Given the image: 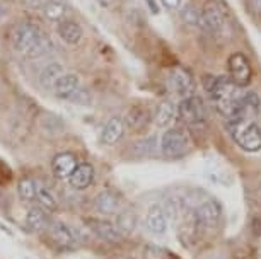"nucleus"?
<instances>
[{
    "mask_svg": "<svg viewBox=\"0 0 261 259\" xmlns=\"http://www.w3.org/2000/svg\"><path fill=\"white\" fill-rule=\"evenodd\" d=\"M230 135L244 152L256 154L261 150V128L253 120H232L229 121Z\"/></svg>",
    "mask_w": 261,
    "mask_h": 259,
    "instance_id": "nucleus-1",
    "label": "nucleus"
},
{
    "mask_svg": "<svg viewBox=\"0 0 261 259\" xmlns=\"http://www.w3.org/2000/svg\"><path fill=\"white\" fill-rule=\"evenodd\" d=\"M43 36H45V33L41 31L38 24L24 21L17 24L16 29L12 31V46L17 53L28 56V53L38 45Z\"/></svg>",
    "mask_w": 261,
    "mask_h": 259,
    "instance_id": "nucleus-2",
    "label": "nucleus"
},
{
    "mask_svg": "<svg viewBox=\"0 0 261 259\" xmlns=\"http://www.w3.org/2000/svg\"><path fill=\"white\" fill-rule=\"evenodd\" d=\"M159 147H161V152L164 157L178 159V157H183V155L188 152L190 138H188V135H186L185 130L167 128L161 136Z\"/></svg>",
    "mask_w": 261,
    "mask_h": 259,
    "instance_id": "nucleus-3",
    "label": "nucleus"
},
{
    "mask_svg": "<svg viewBox=\"0 0 261 259\" xmlns=\"http://www.w3.org/2000/svg\"><path fill=\"white\" fill-rule=\"evenodd\" d=\"M178 114L188 126H200L206 120V109L198 96L183 97L178 104Z\"/></svg>",
    "mask_w": 261,
    "mask_h": 259,
    "instance_id": "nucleus-4",
    "label": "nucleus"
},
{
    "mask_svg": "<svg viewBox=\"0 0 261 259\" xmlns=\"http://www.w3.org/2000/svg\"><path fill=\"white\" fill-rule=\"evenodd\" d=\"M229 77L236 85L248 87L253 80V68L243 53H232L229 56Z\"/></svg>",
    "mask_w": 261,
    "mask_h": 259,
    "instance_id": "nucleus-5",
    "label": "nucleus"
},
{
    "mask_svg": "<svg viewBox=\"0 0 261 259\" xmlns=\"http://www.w3.org/2000/svg\"><path fill=\"white\" fill-rule=\"evenodd\" d=\"M201 17H203V27L212 33H220L227 24L224 7L215 0H210L201 7Z\"/></svg>",
    "mask_w": 261,
    "mask_h": 259,
    "instance_id": "nucleus-6",
    "label": "nucleus"
},
{
    "mask_svg": "<svg viewBox=\"0 0 261 259\" xmlns=\"http://www.w3.org/2000/svg\"><path fill=\"white\" fill-rule=\"evenodd\" d=\"M196 217H198V222L201 227L205 228H214L220 223V218H222V207L217 199L210 198L201 202L195 210Z\"/></svg>",
    "mask_w": 261,
    "mask_h": 259,
    "instance_id": "nucleus-7",
    "label": "nucleus"
},
{
    "mask_svg": "<svg viewBox=\"0 0 261 259\" xmlns=\"http://www.w3.org/2000/svg\"><path fill=\"white\" fill-rule=\"evenodd\" d=\"M167 87H169L172 92H176V94L188 97V96H193L195 82H193V77L190 75L188 70L178 67L171 72L169 79H167Z\"/></svg>",
    "mask_w": 261,
    "mask_h": 259,
    "instance_id": "nucleus-8",
    "label": "nucleus"
},
{
    "mask_svg": "<svg viewBox=\"0 0 261 259\" xmlns=\"http://www.w3.org/2000/svg\"><path fill=\"white\" fill-rule=\"evenodd\" d=\"M200 222L198 217H196L195 210H186V212L179 217V225H178V234L179 239L185 246H190L191 242L196 241L198 237V231H200Z\"/></svg>",
    "mask_w": 261,
    "mask_h": 259,
    "instance_id": "nucleus-9",
    "label": "nucleus"
},
{
    "mask_svg": "<svg viewBox=\"0 0 261 259\" xmlns=\"http://www.w3.org/2000/svg\"><path fill=\"white\" fill-rule=\"evenodd\" d=\"M167 225H169V217H167L164 205H159V203L152 205L145 217L147 231L150 234H154V236H162V234H166Z\"/></svg>",
    "mask_w": 261,
    "mask_h": 259,
    "instance_id": "nucleus-10",
    "label": "nucleus"
},
{
    "mask_svg": "<svg viewBox=\"0 0 261 259\" xmlns=\"http://www.w3.org/2000/svg\"><path fill=\"white\" fill-rule=\"evenodd\" d=\"M79 167L77 157L70 152L58 154L51 159V172L57 179H70L73 170Z\"/></svg>",
    "mask_w": 261,
    "mask_h": 259,
    "instance_id": "nucleus-11",
    "label": "nucleus"
},
{
    "mask_svg": "<svg viewBox=\"0 0 261 259\" xmlns=\"http://www.w3.org/2000/svg\"><path fill=\"white\" fill-rule=\"evenodd\" d=\"M125 130H126L125 120L121 116H111L106 121V125L102 126L101 141L105 145H116L123 138V135H125Z\"/></svg>",
    "mask_w": 261,
    "mask_h": 259,
    "instance_id": "nucleus-12",
    "label": "nucleus"
},
{
    "mask_svg": "<svg viewBox=\"0 0 261 259\" xmlns=\"http://www.w3.org/2000/svg\"><path fill=\"white\" fill-rule=\"evenodd\" d=\"M79 87H81V79H79V75H75V73H63L60 79L55 82V85H53L51 91L58 99H68Z\"/></svg>",
    "mask_w": 261,
    "mask_h": 259,
    "instance_id": "nucleus-13",
    "label": "nucleus"
},
{
    "mask_svg": "<svg viewBox=\"0 0 261 259\" xmlns=\"http://www.w3.org/2000/svg\"><path fill=\"white\" fill-rule=\"evenodd\" d=\"M91 228L97 237L106 242H120L123 237L116 223H111L108 220H91Z\"/></svg>",
    "mask_w": 261,
    "mask_h": 259,
    "instance_id": "nucleus-14",
    "label": "nucleus"
},
{
    "mask_svg": "<svg viewBox=\"0 0 261 259\" xmlns=\"http://www.w3.org/2000/svg\"><path fill=\"white\" fill-rule=\"evenodd\" d=\"M150 118H154V116H150V111L147 109L145 106H134L128 111V114L125 118V125H126V128H130L132 131H140L149 125Z\"/></svg>",
    "mask_w": 261,
    "mask_h": 259,
    "instance_id": "nucleus-15",
    "label": "nucleus"
},
{
    "mask_svg": "<svg viewBox=\"0 0 261 259\" xmlns=\"http://www.w3.org/2000/svg\"><path fill=\"white\" fill-rule=\"evenodd\" d=\"M94 207L102 215H113L120 208V196L115 191H111V189H105V191H101L96 196Z\"/></svg>",
    "mask_w": 261,
    "mask_h": 259,
    "instance_id": "nucleus-16",
    "label": "nucleus"
},
{
    "mask_svg": "<svg viewBox=\"0 0 261 259\" xmlns=\"http://www.w3.org/2000/svg\"><path fill=\"white\" fill-rule=\"evenodd\" d=\"M58 34H60V38L67 45L75 46L82 41L84 31H82L81 24H77L75 21H67V19H63L62 22H58Z\"/></svg>",
    "mask_w": 261,
    "mask_h": 259,
    "instance_id": "nucleus-17",
    "label": "nucleus"
},
{
    "mask_svg": "<svg viewBox=\"0 0 261 259\" xmlns=\"http://www.w3.org/2000/svg\"><path fill=\"white\" fill-rule=\"evenodd\" d=\"M50 236L55 241L58 246L63 249H72L75 247V236H73L72 228H68L65 223L62 222H55L53 225H50Z\"/></svg>",
    "mask_w": 261,
    "mask_h": 259,
    "instance_id": "nucleus-18",
    "label": "nucleus"
},
{
    "mask_svg": "<svg viewBox=\"0 0 261 259\" xmlns=\"http://www.w3.org/2000/svg\"><path fill=\"white\" fill-rule=\"evenodd\" d=\"M70 184L75 189H86L89 188L94 181V169L91 164H79V167L73 170V174L70 176Z\"/></svg>",
    "mask_w": 261,
    "mask_h": 259,
    "instance_id": "nucleus-19",
    "label": "nucleus"
},
{
    "mask_svg": "<svg viewBox=\"0 0 261 259\" xmlns=\"http://www.w3.org/2000/svg\"><path fill=\"white\" fill-rule=\"evenodd\" d=\"M176 113H178V107L172 104L171 101H164L157 106L154 113V123L157 128H169V125L174 121Z\"/></svg>",
    "mask_w": 261,
    "mask_h": 259,
    "instance_id": "nucleus-20",
    "label": "nucleus"
},
{
    "mask_svg": "<svg viewBox=\"0 0 261 259\" xmlns=\"http://www.w3.org/2000/svg\"><path fill=\"white\" fill-rule=\"evenodd\" d=\"M41 9H43L45 19H48V21H51V22H62L67 14L65 4L60 2V0H46L41 6Z\"/></svg>",
    "mask_w": 261,
    "mask_h": 259,
    "instance_id": "nucleus-21",
    "label": "nucleus"
},
{
    "mask_svg": "<svg viewBox=\"0 0 261 259\" xmlns=\"http://www.w3.org/2000/svg\"><path fill=\"white\" fill-rule=\"evenodd\" d=\"M63 75V67L60 63H50L48 67L43 68L41 75H39V82L41 85H45L46 89H53L55 82Z\"/></svg>",
    "mask_w": 261,
    "mask_h": 259,
    "instance_id": "nucleus-22",
    "label": "nucleus"
},
{
    "mask_svg": "<svg viewBox=\"0 0 261 259\" xmlns=\"http://www.w3.org/2000/svg\"><path fill=\"white\" fill-rule=\"evenodd\" d=\"M36 199L43 208L48 210V212H55L58 208V202H57L55 194H53L46 186H43V184H39V183H36Z\"/></svg>",
    "mask_w": 261,
    "mask_h": 259,
    "instance_id": "nucleus-23",
    "label": "nucleus"
},
{
    "mask_svg": "<svg viewBox=\"0 0 261 259\" xmlns=\"http://www.w3.org/2000/svg\"><path fill=\"white\" fill-rule=\"evenodd\" d=\"M135 225H137V217H135L134 212H130V210H125V212L118 213L116 227H118V231L123 234V237L130 236V234L135 231Z\"/></svg>",
    "mask_w": 261,
    "mask_h": 259,
    "instance_id": "nucleus-24",
    "label": "nucleus"
},
{
    "mask_svg": "<svg viewBox=\"0 0 261 259\" xmlns=\"http://www.w3.org/2000/svg\"><path fill=\"white\" fill-rule=\"evenodd\" d=\"M26 223H28V227L31 228V231L39 232V231H43V228L48 225V218H46V215H45V212H43L41 208L34 207V208L29 210Z\"/></svg>",
    "mask_w": 261,
    "mask_h": 259,
    "instance_id": "nucleus-25",
    "label": "nucleus"
},
{
    "mask_svg": "<svg viewBox=\"0 0 261 259\" xmlns=\"http://www.w3.org/2000/svg\"><path fill=\"white\" fill-rule=\"evenodd\" d=\"M17 193L26 202L36 199V181H33L31 178H22L17 184Z\"/></svg>",
    "mask_w": 261,
    "mask_h": 259,
    "instance_id": "nucleus-26",
    "label": "nucleus"
},
{
    "mask_svg": "<svg viewBox=\"0 0 261 259\" xmlns=\"http://www.w3.org/2000/svg\"><path fill=\"white\" fill-rule=\"evenodd\" d=\"M181 17L186 24L190 26H203V17H201V11H198L193 6H186L183 11H181Z\"/></svg>",
    "mask_w": 261,
    "mask_h": 259,
    "instance_id": "nucleus-27",
    "label": "nucleus"
},
{
    "mask_svg": "<svg viewBox=\"0 0 261 259\" xmlns=\"http://www.w3.org/2000/svg\"><path fill=\"white\" fill-rule=\"evenodd\" d=\"M50 50H51V40L45 34V36H43L41 40H39L38 45L28 53V58H39V56L46 55V53L50 51Z\"/></svg>",
    "mask_w": 261,
    "mask_h": 259,
    "instance_id": "nucleus-28",
    "label": "nucleus"
},
{
    "mask_svg": "<svg viewBox=\"0 0 261 259\" xmlns=\"http://www.w3.org/2000/svg\"><path fill=\"white\" fill-rule=\"evenodd\" d=\"M73 104H81V106H86V104H91V101H92V96H91V92L87 91V89H84V87H79V89L73 92V94L68 97Z\"/></svg>",
    "mask_w": 261,
    "mask_h": 259,
    "instance_id": "nucleus-29",
    "label": "nucleus"
},
{
    "mask_svg": "<svg viewBox=\"0 0 261 259\" xmlns=\"http://www.w3.org/2000/svg\"><path fill=\"white\" fill-rule=\"evenodd\" d=\"M161 2L167 11H178L183 6V0H161Z\"/></svg>",
    "mask_w": 261,
    "mask_h": 259,
    "instance_id": "nucleus-30",
    "label": "nucleus"
},
{
    "mask_svg": "<svg viewBox=\"0 0 261 259\" xmlns=\"http://www.w3.org/2000/svg\"><path fill=\"white\" fill-rule=\"evenodd\" d=\"M253 232L256 234V236L261 237V217H256L253 220Z\"/></svg>",
    "mask_w": 261,
    "mask_h": 259,
    "instance_id": "nucleus-31",
    "label": "nucleus"
},
{
    "mask_svg": "<svg viewBox=\"0 0 261 259\" xmlns=\"http://www.w3.org/2000/svg\"><path fill=\"white\" fill-rule=\"evenodd\" d=\"M251 4V9H253L254 14H259L261 16V0H249Z\"/></svg>",
    "mask_w": 261,
    "mask_h": 259,
    "instance_id": "nucleus-32",
    "label": "nucleus"
},
{
    "mask_svg": "<svg viewBox=\"0 0 261 259\" xmlns=\"http://www.w3.org/2000/svg\"><path fill=\"white\" fill-rule=\"evenodd\" d=\"M97 4H99L101 7H106V9H110L113 4H115V0H97Z\"/></svg>",
    "mask_w": 261,
    "mask_h": 259,
    "instance_id": "nucleus-33",
    "label": "nucleus"
},
{
    "mask_svg": "<svg viewBox=\"0 0 261 259\" xmlns=\"http://www.w3.org/2000/svg\"><path fill=\"white\" fill-rule=\"evenodd\" d=\"M236 259H249V257H248V256H238Z\"/></svg>",
    "mask_w": 261,
    "mask_h": 259,
    "instance_id": "nucleus-34",
    "label": "nucleus"
},
{
    "mask_svg": "<svg viewBox=\"0 0 261 259\" xmlns=\"http://www.w3.org/2000/svg\"><path fill=\"white\" fill-rule=\"evenodd\" d=\"M118 259H135V257H130V256H125V257H118Z\"/></svg>",
    "mask_w": 261,
    "mask_h": 259,
    "instance_id": "nucleus-35",
    "label": "nucleus"
}]
</instances>
